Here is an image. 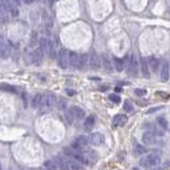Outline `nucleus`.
<instances>
[{"label":"nucleus","instance_id":"obj_29","mask_svg":"<svg viewBox=\"0 0 170 170\" xmlns=\"http://www.w3.org/2000/svg\"><path fill=\"white\" fill-rule=\"evenodd\" d=\"M44 168L46 170H56L58 166L55 165L54 161H46L44 163Z\"/></svg>","mask_w":170,"mask_h":170},{"label":"nucleus","instance_id":"obj_10","mask_svg":"<svg viewBox=\"0 0 170 170\" xmlns=\"http://www.w3.org/2000/svg\"><path fill=\"white\" fill-rule=\"evenodd\" d=\"M53 161L60 170H70L69 164H68V160L64 159L63 156H60V155L55 156V157L53 159Z\"/></svg>","mask_w":170,"mask_h":170},{"label":"nucleus","instance_id":"obj_5","mask_svg":"<svg viewBox=\"0 0 170 170\" xmlns=\"http://www.w3.org/2000/svg\"><path fill=\"white\" fill-rule=\"evenodd\" d=\"M88 144H89V137H87L85 135H80L71 144V148L73 150H76V151H81L82 148L86 147Z\"/></svg>","mask_w":170,"mask_h":170},{"label":"nucleus","instance_id":"obj_3","mask_svg":"<svg viewBox=\"0 0 170 170\" xmlns=\"http://www.w3.org/2000/svg\"><path fill=\"white\" fill-rule=\"evenodd\" d=\"M54 104H56V98L54 94L47 93L43 96L42 104H40V109H42L43 112H47V111L51 110L54 106Z\"/></svg>","mask_w":170,"mask_h":170},{"label":"nucleus","instance_id":"obj_18","mask_svg":"<svg viewBox=\"0 0 170 170\" xmlns=\"http://www.w3.org/2000/svg\"><path fill=\"white\" fill-rule=\"evenodd\" d=\"M140 67H142V76L145 78H150V71H149V64H148L147 58H145L144 56L140 58Z\"/></svg>","mask_w":170,"mask_h":170},{"label":"nucleus","instance_id":"obj_46","mask_svg":"<svg viewBox=\"0 0 170 170\" xmlns=\"http://www.w3.org/2000/svg\"><path fill=\"white\" fill-rule=\"evenodd\" d=\"M133 170H138V169H136V168H134V169H133Z\"/></svg>","mask_w":170,"mask_h":170},{"label":"nucleus","instance_id":"obj_35","mask_svg":"<svg viewBox=\"0 0 170 170\" xmlns=\"http://www.w3.org/2000/svg\"><path fill=\"white\" fill-rule=\"evenodd\" d=\"M65 116H66V119H67V121H68V122H69L70 124H73V121H75V118H73V115H72L71 111L68 110L67 112H66Z\"/></svg>","mask_w":170,"mask_h":170},{"label":"nucleus","instance_id":"obj_22","mask_svg":"<svg viewBox=\"0 0 170 170\" xmlns=\"http://www.w3.org/2000/svg\"><path fill=\"white\" fill-rule=\"evenodd\" d=\"M95 124H96V117L94 115L87 116V118H85V120H84V128H85V130L88 131L94 128Z\"/></svg>","mask_w":170,"mask_h":170},{"label":"nucleus","instance_id":"obj_41","mask_svg":"<svg viewBox=\"0 0 170 170\" xmlns=\"http://www.w3.org/2000/svg\"><path fill=\"white\" fill-rule=\"evenodd\" d=\"M66 93H67L69 96H73V95L76 94V91H72V89H66Z\"/></svg>","mask_w":170,"mask_h":170},{"label":"nucleus","instance_id":"obj_47","mask_svg":"<svg viewBox=\"0 0 170 170\" xmlns=\"http://www.w3.org/2000/svg\"><path fill=\"white\" fill-rule=\"evenodd\" d=\"M0 170H1V165H0Z\"/></svg>","mask_w":170,"mask_h":170},{"label":"nucleus","instance_id":"obj_19","mask_svg":"<svg viewBox=\"0 0 170 170\" xmlns=\"http://www.w3.org/2000/svg\"><path fill=\"white\" fill-rule=\"evenodd\" d=\"M89 62V55L87 53H83L80 55L79 58V66H78V68H79L80 70H83L85 69V68L87 67V63Z\"/></svg>","mask_w":170,"mask_h":170},{"label":"nucleus","instance_id":"obj_4","mask_svg":"<svg viewBox=\"0 0 170 170\" xmlns=\"http://www.w3.org/2000/svg\"><path fill=\"white\" fill-rule=\"evenodd\" d=\"M58 64L62 69H66V68L69 66V62H68V58H69V52L66 49L62 48V49L58 51Z\"/></svg>","mask_w":170,"mask_h":170},{"label":"nucleus","instance_id":"obj_37","mask_svg":"<svg viewBox=\"0 0 170 170\" xmlns=\"http://www.w3.org/2000/svg\"><path fill=\"white\" fill-rule=\"evenodd\" d=\"M134 93H135L136 96H139V97H142V96H145L146 94H147V91L144 88H136L135 91H134Z\"/></svg>","mask_w":170,"mask_h":170},{"label":"nucleus","instance_id":"obj_24","mask_svg":"<svg viewBox=\"0 0 170 170\" xmlns=\"http://www.w3.org/2000/svg\"><path fill=\"white\" fill-rule=\"evenodd\" d=\"M47 55L49 56L50 58H55L56 56V52H55V47H54V45H53V43L51 42V40H49V46H48V49H47Z\"/></svg>","mask_w":170,"mask_h":170},{"label":"nucleus","instance_id":"obj_42","mask_svg":"<svg viewBox=\"0 0 170 170\" xmlns=\"http://www.w3.org/2000/svg\"><path fill=\"white\" fill-rule=\"evenodd\" d=\"M22 1L25 3H27V4H31V3L34 2V0H22Z\"/></svg>","mask_w":170,"mask_h":170},{"label":"nucleus","instance_id":"obj_36","mask_svg":"<svg viewBox=\"0 0 170 170\" xmlns=\"http://www.w3.org/2000/svg\"><path fill=\"white\" fill-rule=\"evenodd\" d=\"M109 99L114 103H119L121 101V98L118 95H116V94H112V95H110L109 96Z\"/></svg>","mask_w":170,"mask_h":170},{"label":"nucleus","instance_id":"obj_20","mask_svg":"<svg viewBox=\"0 0 170 170\" xmlns=\"http://www.w3.org/2000/svg\"><path fill=\"white\" fill-rule=\"evenodd\" d=\"M148 64H149L150 69L153 72H156L160 67V60L155 56H150L149 60H148Z\"/></svg>","mask_w":170,"mask_h":170},{"label":"nucleus","instance_id":"obj_33","mask_svg":"<svg viewBox=\"0 0 170 170\" xmlns=\"http://www.w3.org/2000/svg\"><path fill=\"white\" fill-rule=\"evenodd\" d=\"M134 152L136 154H144L146 153V148L142 147V145H135V147H134Z\"/></svg>","mask_w":170,"mask_h":170},{"label":"nucleus","instance_id":"obj_2","mask_svg":"<svg viewBox=\"0 0 170 170\" xmlns=\"http://www.w3.org/2000/svg\"><path fill=\"white\" fill-rule=\"evenodd\" d=\"M140 166L144 168H152L161 164V157L155 153H149L142 157L139 161Z\"/></svg>","mask_w":170,"mask_h":170},{"label":"nucleus","instance_id":"obj_6","mask_svg":"<svg viewBox=\"0 0 170 170\" xmlns=\"http://www.w3.org/2000/svg\"><path fill=\"white\" fill-rule=\"evenodd\" d=\"M0 3L2 5V7L5 11L10 12V14L13 17H17L19 15V11L17 9V7L12 2L11 0H0Z\"/></svg>","mask_w":170,"mask_h":170},{"label":"nucleus","instance_id":"obj_30","mask_svg":"<svg viewBox=\"0 0 170 170\" xmlns=\"http://www.w3.org/2000/svg\"><path fill=\"white\" fill-rule=\"evenodd\" d=\"M37 43H40L37 33L36 32L32 33V35H31V40H30V47H35L36 45H37Z\"/></svg>","mask_w":170,"mask_h":170},{"label":"nucleus","instance_id":"obj_1","mask_svg":"<svg viewBox=\"0 0 170 170\" xmlns=\"http://www.w3.org/2000/svg\"><path fill=\"white\" fill-rule=\"evenodd\" d=\"M124 67L127 68V72L129 75L135 77L138 72V61L134 54L131 55H126L124 58Z\"/></svg>","mask_w":170,"mask_h":170},{"label":"nucleus","instance_id":"obj_31","mask_svg":"<svg viewBox=\"0 0 170 170\" xmlns=\"http://www.w3.org/2000/svg\"><path fill=\"white\" fill-rule=\"evenodd\" d=\"M0 87L5 91H10V93H17L16 87L12 86V85H9V84H1Z\"/></svg>","mask_w":170,"mask_h":170},{"label":"nucleus","instance_id":"obj_25","mask_svg":"<svg viewBox=\"0 0 170 170\" xmlns=\"http://www.w3.org/2000/svg\"><path fill=\"white\" fill-rule=\"evenodd\" d=\"M156 122H157V124H159L162 129H164V130H167L168 127H169L168 120L166 119V117H164V116L157 117V118H156Z\"/></svg>","mask_w":170,"mask_h":170},{"label":"nucleus","instance_id":"obj_48","mask_svg":"<svg viewBox=\"0 0 170 170\" xmlns=\"http://www.w3.org/2000/svg\"><path fill=\"white\" fill-rule=\"evenodd\" d=\"M11 170H15V169H11Z\"/></svg>","mask_w":170,"mask_h":170},{"label":"nucleus","instance_id":"obj_28","mask_svg":"<svg viewBox=\"0 0 170 170\" xmlns=\"http://www.w3.org/2000/svg\"><path fill=\"white\" fill-rule=\"evenodd\" d=\"M56 107L60 111L66 110V107H67V100L65 98H58L56 100Z\"/></svg>","mask_w":170,"mask_h":170},{"label":"nucleus","instance_id":"obj_11","mask_svg":"<svg viewBox=\"0 0 170 170\" xmlns=\"http://www.w3.org/2000/svg\"><path fill=\"white\" fill-rule=\"evenodd\" d=\"M104 142V136L101 133H93L89 136V144L94 146H101Z\"/></svg>","mask_w":170,"mask_h":170},{"label":"nucleus","instance_id":"obj_17","mask_svg":"<svg viewBox=\"0 0 170 170\" xmlns=\"http://www.w3.org/2000/svg\"><path fill=\"white\" fill-rule=\"evenodd\" d=\"M70 111H71L72 115H73L75 120L80 121L82 120V119H84V117H85V112L79 106H72L71 109H70Z\"/></svg>","mask_w":170,"mask_h":170},{"label":"nucleus","instance_id":"obj_32","mask_svg":"<svg viewBox=\"0 0 170 170\" xmlns=\"http://www.w3.org/2000/svg\"><path fill=\"white\" fill-rule=\"evenodd\" d=\"M124 110L128 113H132L133 112V104L130 102L129 100H126L124 102Z\"/></svg>","mask_w":170,"mask_h":170},{"label":"nucleus","instance_id":"obj_39","mask_svg":"<svg viewBox=\"0 0 170 170\" xmlns=\"http://www.w3.org/2000/svg\"><path fill=\"white\" fill-rule=\"evenodd\" d=\"M163 109V106H156V107H152V109H150V110L147 111L148 114H152V113L156 112V111H159V110H162Z\"/></svg>","mask_w":170,"mask_h":170},{"label":"nucleus","instance_id":"obj_16","mask_svg":"<svg viewBox=\"0 0 170 170\" xmlns=\"http://www.w3.org/2000/svg\"><path fill=\"white\" fill-rule=\"evenodd\" d=\"M79 58L80 56L78 55V53H76V52H73V51L69 52V58H68V62H69L70 68H72V69L78 68V66H79Z\"/></svg>","mask_w":170,"mask_h":170},{"label":"nucleus","instance_id":"obj_21","mask_svg":"<svg viewBox=\"0 0 170 170\" xmlns=\"http://www.w3.org/2000/svg\"><path fill=\"white\" fill-rule=\"evenodd\" d=\"M113 64H114L115 69L118 72H121L124 69V60L117 58V56H113Z\"/></svg>","mask_w":170,"mask_h":170},{"label":"nucleus","instance_id":"obj_40","mask_svg":"<svg viewBox=\"0 0 170 170\" xmlns=\"http://www.w3.org/2000/svg\"><path fill=\"white\" fill-rule=\"evenodd\" d=\"M11 1L14 3L16 7H20L21 5V0H11Z\"/></svg>","mask_w":170,"mask_h":170},{"label":"nucleus","instance_id":"obj_34","mask_svg":"<svg viewBox=\"0 0 170 170\" xmlns=\"http://www.w3.org/2000/svg\"><path fill=\"white\" fill-rule=\"evenodd\" d=\"M21 100H22V102H23L25 109H27V107H28L29 99H28V94H27L26 91H22V93H21Z\"/></svg>","mask_w":170,"mask_h":170},{"label":"nucleus","instance_id":"obj_26","mask_svg":"<svg viewBox=\"0 0 170 170\" xmlns=\"http://www.w3.org/2000/svg\"><path fill=\"white\" fill-rule=\"evenodd\" d=\"M42 100H43V96L40 94H36V95L33 97L32 100V106L34 109H38L40 107V104H42Z\"/></svg>","mask_w":170,"mask_h":170},{"label":"nucleus","instance_id":"obj_43","mask_svg":"<svg viewBox=\"0 0 170 170\" xmlns=\"http://www.w3.org/2000/svg\"><path fill=\"white\" fill-rule=\"evenodd\" d=\"M121 91H122V88H120V87H116V91H117V93H120Z\"/></svg>","mask_w":170,"mask_h":170},{"label":"nucleus","instance_id":"obj_7","mask_svg":"<svg viewBox=\"0 0 170 170\" xmlns=\"http://www.w3.org/2000/svg\"><path fill=\"white\" fill-rule=\"evenodd\" d=\"M44 51L40 49V47L36 48L34 51L32 52V64L34 66H40L44 62Z\"/></svg>","mask_w":170,"mask_h":170},{"label":"nucleus","instance_id":"obj_9","mask_svg":"<svg viewBox=\"0 0 170 170\" xmlns=\"http://www.w3.org/2000/svg\"><path fill=\"white\" fill-rule=\"evenodd\" d=\"M10 56H11V47L1 40H0V58L7 60Z\"/></svg>","mask_w":170,"mask_h":170},{"label":"nucleus","instance_id":"obj_23","mask_svg":"<svg viewBox=\"0 0 170 170\" xmlns=\"http://www.w3.org/2000/svg\"><path fill=\"white\" fill-rule=\"evenodd\" d=\"M68 164H69L70 170H83V164L68 157Z\"/></svg>","mask_w":170,"mask_h":170},{"label":"nucleus","instance_id":"obj_12","mask_svg":"<svg viewBox=\"0 0 170 170\" xmlns=\"http://www.w3.org/2000/svg\"><path fill=\"white\" fill-rule=\"evenodd\" d=\"M142 142L145 145H154L156 142V135L154 133L150 132V131H147V132H145L142 136Z\"/></svg>","mask_w":170,"mask_h":170},{"label":"nucleus","instance_id":"obj_14","mask_svg":"<svg viewBox=\"0 0 170 170\" xmlns=\"http://www.w3.org/2000/svg\"><path fill=\"white\" fill-rule=\"evenodd\" d=\"M101 65H102L103 69L106 72H112L113 71V66L114 64L112 63L110 56L107 54H103L102 58H101Z\"/></svg>","mask_w":170,"mask_h":170},{"label":"nucleus","instance_id":"obj_49","mask_svg":"<svg viewBox=\"0 0 170 170\" xmlns=\"http://www.w3.org/2000/svg\"><path fill=\"white\" fill-rule=\"evenodd\" d=\"M29 170H32V169H29Z\"/></svg>","mask_w":170,"mask_h":170},{"label":"nucleus","instance_id":"obj_50","mask_svg":"<svg viewBox=\"0 0 170 170\" xmlns=\"http://www.w3.org/2000/svg\"><path fill=\"white\" fill-rule=\"evenodd\" d=\"M169 11H170V10H169Z\"/></svg>","mask_w":170,"mask_h":170},{"label":"nucleus","instance_id":"obj_44","mask_svg":"<svg viewBox=\"0 0 170 170\" xmlns=\"http://www.w3.org/2000/svg\"><path fill=\"white\" fill-rule=\"evenodd\" d=\"M36 170H46V169H45V168L43 167V168H38V169H36Z\"/></svg>","mask_w":170,"mask_h":170},{"label":"nucleus","instance_id":"obj_45","mask_svg":"<svg viewBox=\"0 0 170 170\" xmlns=\"http://www.w3.org/2000/svg\"><path fill=\"white\" fill-rule=\"evenodd\" d=\"M1 9H2V5H1V3H0V11H1Z\"/></svg>","mask_w":170,"mask_h":170},{"label":"nucleus","instance_id":"obj_13","mask_svg":"<svg viewBox=\"0 0 170 170\" xmlns=\"http://www.w3.org/2000/svg\"><path fill=\"white\" fill-rule=\"evenodd\" d=\"M170 77V68H169V63L167 61H164L162 64L161 68V80L163 82H167Z\"/></svg>","mask_w":170,"mask_h":170},{"label":"nucleus","instance_id":"obj_27","mask_svg":"<svg viewBox=\"0 0 170 170\" xmlns=\"http://www.w3.org/2000/svg\"><path fill=\"white\" fill-rule=\"evenodd\" d=\"M49 40H48V38H46V37L40 38V43H38V44H40V48L44 51V53H46L47 52L48 46H49Z\"/></svg>","mask_w":170,"mask_h":170},{"label":"nucleus","instance_id":"obj_15","mask_svg":"<svg viewBox=\"0 0 170 170\" xmlns=\"http://www.w3.org/2000/svg\"><path fill=\"white\" fill-rule=\"evenodd\" d=\"M127 120H128V118H127L126 115L124 114H117L116 116L113 118V127L114 128H118V127H122L126 124Z\"/></svg>","mask_w":170,"mask_h":170},{"label":"nucleus","instance_id":"obj_8","mask_svg":"<svg viewBox=\"0 0 170 170\" xmlns=\"http://www.w3.org/2000/svg\"><path fill=\"white\" fill-rule=\"evenodd\" d=\"M89 66H91V69L96 70V69H99L101 66V61L99 55L97 54V52H95L93 50L91 53L89 54Z\"/></svg>","mask_w":170,"mask_h":170},{"label":"nucleus","instance_id":"obj_38","mask_svg":"<svg viewBox=\"0 0 170 170\" xmlns=\"http://www.w3.org/2000/svg\"><path fill=\"white\" fill-rule=\"evenodd\" d=\"M156 95L160 96V97H162L163 99H168L170 97V95L168 93H165V91H157L156 93Z\"/></svg>","mask_w":170,"mask_h":170}]
</instances>
